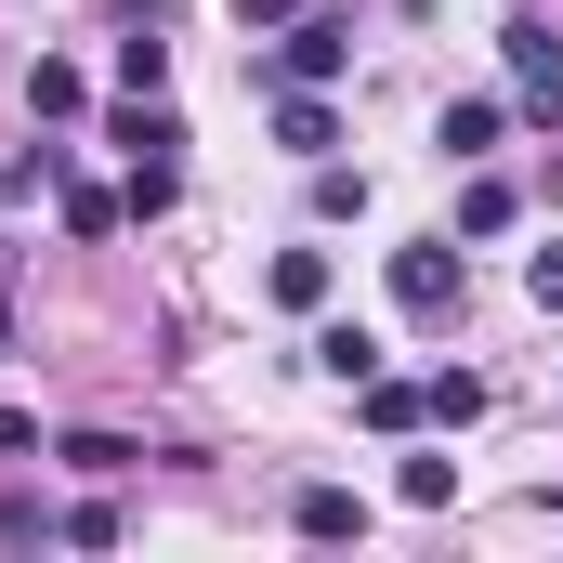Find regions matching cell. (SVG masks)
I'll use <instances>...</instances> for the list:
<instances>
[{"label":"cell","mask_w":563,"mask_h":563,"mask_svg":"<svg viewBox=\"0 0 563 563\" xmlns=\"http://www.w3.org/2000/svg\"><path fill=\"white\" fill-rule=\"evenodd\" d=\"M459 236H407V250H394V314H420V328H445V314H459Z\"/></svg>","instance_id":"obj_1"},{"label":"cell","mask_w":563,"mask_h":563,"mask_svg":"<svg viewBox=\"0 0 563 563\" xmlns=\"http://www.w3.org/2000/svg\"><path fill=\"white\" fill-rule=\"evenodd\" d=\"M498 40H511V79H525V119H538V132H563V26H551V13H511Z\"/></svg>","instance_id":"obj_2"},{"label":"cell","mask_w":563,"mask_h":563,"mask_svg":"<svg viewBox=\"0 0 563 563\" xmlns=\"http://www.w3.org/2000/svg\"><path fill=\"white\" fill-rule=\"evenodd\" d=\"M341 66H354V13H288L263 79H341Z\"/></svg>","instance_id":"obj_3"},{"label":"cell","mask_w":563,"mask_h":563,"mask_svg":"<svg viewBox=\"0 0 563 563\" xmlns=\"http://www.w3.org/2000/svg\"><path fill=\"white\" fill-rule=\"evenodd\" d=\"M276 144L301 157V170L341 144V106H328V79H276Z\"/></svg>","instance_id":"obj_4"},{"label":"cell","mask_w":563,"mask_h":563,"mask_svg":"<svg viewBox=\"0 0 563 563\" xmlns=\"http://www.w3.org/2000/svg\"><path fill=\"white\" fill-rule=\"evenodd\" d=\"M498 132H511V106H498V92H459V106L432 119V144H445V170H472V157H498Z\"/></svg>","instance_id":"obj_5"},{"label":"cell","mask_w":563,"mask_h":563,"mask_svg":"<svg viewBox=\"0 0 563 563\" xmlns=\"http://www.w3.org/2000/svg\"><path fill=\"white\" fill-rule=\"evenodd\" d=\"M354 394H367V432H394V445H407V432L432 420V380H394V367H367Z\"/></svg>","instance_id":"obj_6"},{"label":"cell","mask_w":563,"mask_h":563,"mask_svg":"<svg viewBox=\"0 0 563 563\" xmlns=\"http://www.w3.org/2000/svg\"><path fill=\"white\" fill-rule=\"evenodd\" d=\"M288 525L341 551V538H367V498H354V485H301V498H288Z\"/></svg>","instance_id":"obj_7"},{"label":"cell","mask_w":563,"mask_h":563,"mask_svg":"<svg viewBox=\"0 0 563 563\" xmlns=\"http://www.w3.org/2000/svg\"><path fill=\"white\" fill-rule=\"evenodd\" d=\"M106 144H132V157H184V119H170L157 92H132V106L106 119Z\"/></svg>","instance_id":"obj_8"},{"label":"cell","mask_w":563,"mask_h":563,"mask_svg":"<svg viewBox=\"0 0 563 563\" xmlns=\"http://www.w3.org/2000/svg\"><path fill=\"white\" fill-rule=\"evenodd\" d=\"M79 106H92V79H79L66 53H40V66H26V119H79Z\"/></svg>","instance_id":"obj_9"},{"label":"cell","mask_w":563,"mask_h":563,"mask_svg":"<svg viewBox=\"0 0 563 563\" xmlns=\"http://www.w3.org/2000/svg\"><path fill=\"white\" fill-rule=\"evenodd\" d=\"M511 210H525V197H511V184L472 157V184H459V236H511Z\"/></svg>","instance_id":"obj_10"},{"label":"cell","mask_w":563,"mask_h":563,"mask_svg":"<svg viewBox=\"0 0 563 563\" xmlns=\"http://www.w3.org/2000/svg\"><path fill=\"white\" fill-rule=\"evenodd\" d=\"M288 314H328V250H276V276H263Z\"/></svg>","instance_id":"obj_11"},{"label":"cell","mask_w":563,"mask_h":563,"mask_svg":"<svg viewBox=\"0 0 563 563\" xmlns=\"http://www.w3.org/2000/svg\"><path fill=\"white\" fill-rule=\"evenodd\" d=\"M314 367H328V380H367V367H380V328H354V314L314 328Z\"/></svg>","instance_id":"obj_12"},{"label":"cell","mask_w":563,"mask_h":563,"mask_svg":"<svg viewBox=\"0 0 563 563\" xmlns=\"http://www.w3.org/2000/svg\"><path fill=\"white\" fill-rule=\"evenodd\" d=\"M53 459H66V472H92V485H119V472H132L144 445H132V432H66Z\"/></svg>","instance_id":"obj_13"},{"label":"cell","mask_w":563,"mask_h":563,"mask_svg":"<svg viewBox=\"0 0 563 563\" xmlns=\"http://www.w3.org/2000/svg\"><path fill=\"white\" fill-rule=\"evenodd\" d=\"M170 79V40H157V13H132V40H119V92H157Z\"/></svg>","instance_id":"obj_14"},{"label":"cell","mask_w":563,"mask_h":563,"mask_svg":"<svg viewBox=\"0 0 563 563\" xmlns=\"http://www.w3.org/2000/svg\"><path fill=\"white\" fill-rule=\"evenodd\" d=\"M53 525H66V511H53V498H26V485H0V551H40V538H53Z\"/></svg>","instance_id":"obj_15"},{"label":"cell","mask_w":563,"mask_h":563,"mask_svg":"<svg viewBox=\"0 0 563 563\" xmlns=\"http://www.w3.org/2000/svg\"><path fill=\"white\" fill-rule=\"evenodd\" d=\"M170 197H184V170H170V157H132V184H119V210H132V223H157Z\"/></svg>","instance_id":"obj_16"},{"label":"cell","mask_w":563,"mask_h":563,"mask_svg":"<svg viewBox=\"0 0 563 563\" xmlns=\"http://www.w3.org/2000/svg\"><path fill=\"white\" fill-rule=\"evenodd\" d=\"M367 210V170H341V157H314V223H354Z\"/></svg>","instance_id":"obj_17"},{"label":"cell","mask_w":563,"mask_h":563,"mask_svg":"<svg viewBox=\"0 0 563 563\" xmlns=\"http://www.w3.org/2000/svg\"><path fill=\"white\" fill-rule=\"evenodd\" d=\"M119 223H132V210H119L106 184H79V170H66V236H119Z\"/></svg>","instance_id":"obj_18"},{"label":"cell","mask_w":563,"mask_h":563,"mask_svg":"<svg viewBox=\"0 0 563 563\" xmlns=\"http://www.w3.org/2000/svg\"><path fill=\"white\" fill-rule=\"evenodd\" d=\"M394 498H407V511H445V498H459V459H407Z\"/></svg>","instance_id":"obj_19"},{"label":"cell","mask_w":563,"mask_h":563,"mask_svg":"<svg viewBox=\"0 0 563 563\" xmlns=\"http://www.w3.org/2000/svg\"><path fill=\"white\" fill-rule=\"evenodd\" d=\"M432 420L472 432V420H485V380H472V367H445V380H432Z\"/></svg>","instance_id":"obj_20"},{"label":"cell","mask_w":563,"mask_h":563,"mask_svg":"<svg viewBox=\"0 0 563 563\" xmlns=\"http://www.w3.org/2000/svg\"><path fill=\"white\" fill-rule=\"evenodd\" d=\"M53 538H79V551H119V498H79V511H66Z\"/></svg>","instance_id":"obj_21"},{"label":"cell","mask_w":563,"mask_h":563,"mask_svg":"<svg viewBox=\"0 0 563 563\" xmlns=\"http://www.w3.org/2000/svg\"><path fill=\"white\" fill-rule=\"evenodd\" d=\"M525 288H538V314H563V236L538 250V263H525Z\"/></svg>","instance_id":"obj_22"},{"label":"cell","mask_w":563,"mask_h":563,"mask_svg":"<svg viewBox=\"0 0 563 563\" xmlns=\"http://www.w3.org/2000/svg\"><path fill=\"white\" fill-rule=\"evenodd\" d=\"M0 459H40V420L26 407H0Z\"/></svg>","instance_id":"obj_23"},{"label":"cell","mask_w":563,"mask_h":563,"mask_svg":"<svg viewBox=\"0 0 563 563\" xmlns=\"http://www.w3.org/2000/svg\"><path fill=\"white\" fill-rule=\"evenodd\" d=\"M288 13H301V0H236V26H288Z\"/></svg>","instance_id":"obj_24"},{"label":"cell","mask_w":563,"mask_h":563,"mask_svg":"<svg viewBox=\"0 0 563 563\" xmlns=\"http://www.w3.org/2000/svg\"><path fill=\"white\" fill-rule=\"evenodd\" d=\"M119 13H170V0H119Z\"/></svg>","instance_id":"obj_25"},{"label":"cell","mask_w":563,"mask_h":563,"mask_svg":"<svg viewBox=\"0 0 563 563\" xmlns=\"http://www.w3.org/2000/svg\"><path fill=\"white\" fill-rule=\"evenodd\" d=\"M551 525H563V485H551Z\"/></svg>","instance_id":"obj_26"}]
</instances>
